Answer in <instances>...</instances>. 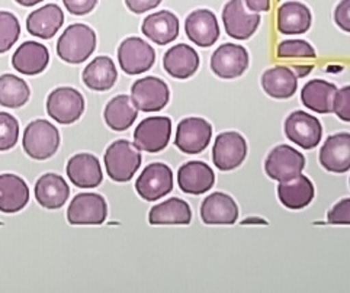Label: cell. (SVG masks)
Returning a JSON list of instances; mask_svg holds the SVG:
<instances>
[{"label":"cell","mask_w":350,"mask_h":293,"mask_svg":"<svg viewBox=\"0 0 350 293\" xmlns=\"http://www.w3.org/2000/svg\"><path fill=\"white\" fill-rule=\"evenodd\" d=\"M96 32L85 23L70 25L57 41V55L67 64H81L96 50Z\"/></svg>","instance_id":"cell-1"},{"label":"cell","mask_w":350,"mask_h":293,"mask_svg":"<svg viewBox=\"0 0 350 293\" xmlns=\"http://www.w3.org/2000/svg\"><path fill=\"white\" fill-rule=\"evenodd\" d=\"M105 169L116 183L130 182L142 166V154L138 148L126 139L112 143L103 156Z\"/></svg>","instance_id":"cell-2"},{"label":"cell","mask_w":350,"mask_h":293,"mask_svg":"<svg viewBox=\"0 0 350 293\" xmlns=\"http://www.w3.org/2000/svg\"><path fill=\"white\" fill-rule=\"evenodd\" d=\"M22 147L33 160L51 158L60 148V132L50 121H32L23 131Z\"/></svg>","instance_id":"cell-3"},{"label":"cell","mask_w":350,"mask_h":293,"mask_svg":"<svg viewBox=\"0 0 350 293\" xmlns=\"http://www.w3.org/2000/svg\"><path fill=\"white\" fill-rule=\"evenodd\" d=\"M85 112V98L77 89L57 87L46 98V113L62 125L75 124Z\"/></svg>","instance_id":"cell-4"},{"label":"cell","mask_w":350,"mask_h":293,"mask_svg":"<svg viewBox=\"0 0 350 293\" xmlns=\"http://www.w3.org/2000/svg\"><path fill=\"white\" fill-rule=\"evenodd\" d=\"M223 23L228 37L246 41L258 31L260 15L258 12L249 10L244 0H228L223 9Z\"/></svg>","instance_id":"cell-5"},{"label":"cell","mask_w":350,"mask_h":293,"mask_svg":"<svg viewBox=\"0 0 350 293\" xmlns=\"http://www.w3.org/2000/svg\"><path fill=\"white\" fill-rule=\"evenodd\" d=\"M306 167V157L291 145L275 147L265 161V171L272 180L288 182L297 178Z\"/></svg>","instance_id":"cell-6"},{"label":"cell","mask_w":350,"mask_h":293,"mask_svg":"<svg viewBox=\"0 0 350 293\" xmlns=\"http://www.w3.org/2000/svg\"><path fill=\"white\" fill-rule=\"evenodd\" d=\"M107 201L98 193H79L67 209L70 225H100L107 221Z\"/></svg>","instance_id":"cell-7"},{"label":"cell","mask_w":350,"mask_h":293,"mask_svg":"<svg viewBox=\"0 0 350 293\" xmlns=\"http://www.w3.org/2000/svg\"><path fill=\"white\" fill-rule=\"evenodd\" d=\"M135 191L147 202H156L173 191V171L163 163H151L135 182Z\"/></svg>","instance_id":"cell-8"},{"label":"cell","mask_w":350,"mask_h":293,"mask_svg":"<svg viewBox=\"0 0 350 293\" xmlns=\"http://www.w3.org/2000/svg\"><path fill=\"white\" fill-rule=\"evenodd\" d=\"M172 137V121L167 116H151L139 122L134 132V145L139 151L160 152Z\"/></svg>","instance_id":"cell-9"},{"label":"cell","mask_w":350,"mask_h":293,"mask_svg":"<svg viewBox=\"0 0 350 293\" xmlns=\"http://www.w3.org/2000/svg\"><path fill=\"white\" fill-rule=\"evenodd\" d=\"M156 51L142 38L130 37L121 42L118 48V63L126 74H143L154 66Z\"/></svg>","instance_id":"cell-10"},{"label":"cell","mask_w":350,"mask_h":293,"mask_svg":"<svg viewBox=\"0 0 350 293\" xmlns=\"http://www.w3.org/2000/svg\"><path fill=\"white\" fill-rule=\"evenodd\" d=\"M247 156V143L236 131L221 132L213 147V161L221 171H231L240 167Z\"/></svg>","instance_id":"cell-11"},{"label":"cell","mask_w":350,"mask_h":293,"mask_svg":"<svg viewBox=\"0 0 350 293\" xmlns=\"http://www.w3.org/2000/svg\"><path fill=\"white\" fill-rule=\"evenodd\" d=\"M285 135L291 143L304 150L316 148L323 138L320 121L304 111H295L285 121Z\"/></svg>","instance_id":"cell-12"},{"label":"cell","mask_w":350,"mask_h":293,"mask_svg":"<svg viewBox=\"0 0 350 293\" xmlns=\"http://www.w3.org/2000/svg\"><path fill=\"white\" fill-rule=\"evenodd\" d=\"M170 99L167 85L159 77L147 76L137 80L131 87V100L143 112H159Z\"/></svg>","instance_id":"cell-13"},{"label":"cell","mask_w":350,"mask_h":293,"mask_svg":"<svg viewBox=\"0 0 350 293\" xmlns=\"http://www.w3.org/2000/svg\"><path fill=\"white\" fill-rule=\"evenodd\" d=\"M213 138V126L202 118H185L179 122L174 145L185 154H200Z\"/></svg>","instance_id":"cell-14"},{"label":"cell","mask_w":350,"mask_h":293,"mask_svg":"<svg viewBox=\"0 0 350 293\" xmlns=\"http://www.w3.org/2000/svg\"><path fill=\"white\" fill-rule=\"evenodd\" d=\"M211 68L221 79H237L249 68V53L239 44H223L211 57Z\"/></svg>","instance_id":"cell-15"},{"label":"cell","mask_w":350,"mask_h":293,"mask_svg":"<svg viewBox=\"0 0 350 293\" xmlns=\"http://www.w3.org/2000/svg\"><path fill=\"white\" fill-rule=\"evenodd\" d=\"M185 32L188 40L198 46L208 48L219 40V25L214 12L196 9L185 19Z\"/></svg>","instance_id":"cell-16"},{"label":"cell","mask_w":350,"mask_h":293,"mask_svg":"<svg viewBox=\"0 0 350 293\" xmlns=\"http://www.w3.org/2000/svg\"><path fill=\"white\" fill-rule=\"evenodd\" d=\"M201 218L206 225H232L239 219V206L230 195L214 192L204 199Z\"/></svg>","instance_id":"cell-17"},{"label":"cell","mask_w":350,"mask_h":293,"mask_svg":"<svg viewBox=\"0 0 350 293\" xmlns=\"http://www.w3.org/2000/svg\"><path fill=\"white\" fill-rule=\"evenodd\" d=\"M66 171L70 182L80 189H95L103 180L99 160L88 152H81L70 158Z\"/></svg>","instance_id":"cell-18"},{"label":"cell","mask_w":350,"mask_h":293,"mask_svg":"<svg viewBox=\"0 0 350 293\" xmlns=\"http://www.w3.org/2000/svg\"><path fill=\"white\" fill-rule=\"evenodd\" d=\"M50 53L41 42L27 41L12 55V66L18 73L25 76L41 74L49 67Z\"/></svg>","instance_id":"cell-19"},{"label":"cell","mask_w":350,"mask_h":293,"mask_svg":"<svg viewBox=\"0 0 350 293\" xmlns=\"http://www.w3.org/2000/svg\"><path fill=\"white\" fill-rule=\"evenodd\" d=\"M321 166L332 173L350 170V134L339 132L330 135L320 150Z\"/></svg>","instance_id":"cell-20"},{"label":"cell","mask_w":350,"mask_h":293,"mask_svg":"<svg viewBox=\"0 0 350 293\" xmlns=\"http://www.w3.org/2000/svg\"><path fill=\"white\" fill-rule=\"evenodd\" d=\"M214 183V170L204 161L185 163L178 171V184L185 193L202 195L213 189Z\"/></svg>","instance_id":"cell-21"},{"label":"cell","mask_w":350,"mask_h":293,"mask_svg":"<svg viewBox=\"0 0 350 293\" xmlns=\"http://www.w3.org/2000/svg\"><path fill=\"white\" fill-rule=\"evenodd\" d=\"M200 55L191 45L178 44L172 46L163 57V67L174 79H189L200 68Z\"/></svg>","instance_id":"cell-22"},{"label":"cell","mask_w":350,"mask_h":293,"mask_svg":"<svg viewBox=\"0 0 350 293\" xmlns=\"http://www.w3.org/2000/svg\"><path fill=\"white\" fill-rule=\"evenodd\" d=\"M64 23L62 8L50 3L33 10L27 18V29L35 38L51 40Z\"/></svg>","instance_id":"cell-23"},{"label":"cell","mask_w":350,"mask_h":293,"mask_svg":"<svg viewBox=\"0 0 350 293\" xmlns=\"http://www.w3.org/2000/svg\"><path fill=\"white\" fill-rule=\"evenodd\" d=\"M35 199L45 209H60L70 196L67 182L55 173H46L35 183Z\"/></svg>","instance_id":"cell-24"},{"label":"cell","mask_w":350,"mask_h":293,"mask_svg":"<svg viewBox=\"0 0 350 293\" xmlns=\"http://www.w3.org/2000/svg\"><path fill=\"white\" fill-rule=\"evenodd\" d=\"M29 202L28 184L16 174H0V212L16 214Z\"/></svg>","instance_id":"cell-25"},{"label":"cell","mask_w":350,"mask_h":293,"mask_svg":"<svg viewBox=\"0 0 350 293\" xmlns=\"http://www.w3.org/2000/svg\"><path fill=\"white\" fill-rule=\"evenodd\" d=\"M143 33L159 45H166L179 37V18L170 10H159L143 20Z\"/></svg>","instance_id":"cell-26"},{"label":"cell","mask_w":350,"mask_h":293,"mask_svg":"<svg viewBox=\"0 0 350 293\" xmlns=\"http://www.w3.org/2000/svg\"><path fill=\"white\" fill-rule=\"evenodd\" d=\"M312 23L311 10L301 2H286L278 8L276 27L284 35L306 33Z\"/></svg>","instance_id":"cell-27"},{"label":"cell","mask_w":350,"mask_h":293,"mask_svg":"<svg viewBox=\"0 0 350 293\" xmlns=\"http://www.w3.org/2000/svg\"><path fill=\"white\" fill-rule=\"evenodd\" d=\"M316 196L314 184L306 176H297L288 182H279L278 197L281 204L288 209H302L307 208Z\"/></svg>","instance_id":"cell-28"},{"label":"cell","mask_w":350,"mask_h":293,"mask_svg":"<svg viewBox=\"0 0 350 293\" xmlns=\"http://www.w3.org/2000/svg\"><path fill=\"white\" fill-rule=\"evenodd\" d=\"M191 221V206L179 197H170L151 208L148 212V222L151 225H189Z\"/></svg>","instance_id":"cell-29"},{"label":"cell","mask_w":350,"mask_h":293,"mask_svg":"<svg viewBox=\"0 0 350 293\" xmlns=\"http://www.w3.org/2000/svg\"><path fill=\"white\" fill-rule=\"evenodd\" d=\"M81 79H83L85 86L89 89L96 92H107L115 86L116 80H118V72H116L112 58L100 55L93 58L86 66Z\"/></svg>","instance_id":"cell-30"},{"label":"cell","mask_w":350,"mask_h":293,"mask_svg":"<svg viewBox=\"0 0 350 293\" xmlns=\"http://www.w3.org/2000/svg\"><path fill=\"white\" fill-rule=\"evenodd\" d=\"M262 87L273 99H289L298 89V77L288 67H272L263 73Z\"/></svg>","instance_id":"cell-31"},{"label":"cell","mask_w":350,"mask_h":293,"mask_svg":"<svg viewBox=\"0 0 350 293\" xmlns=\"http://www.w3.org/2000/svg\"><path fill=\"white\" fill-rule=\"evenodd\" d=\"M337 87L329 81L321 79H314L302 87L301 102L307 109L317 113L333 112V100L336 96Z\"/></svg>","instance_id":"cell-32"},{"label":"cell","mask_w":350,"mask_h":293,"mask_svg":"<svg viewBox=\"0 0 350 293\" xmlns=\"http://www.w3.org/2000/svg\"><path fill=\"white\" fill-rule=\"evenodd\" d=\"M138 116V109L133 103L131 98L126 95H118L112 98L103 112V118L112 131H126Z\"/></svg>","instance_id":"cell-33"},{"label":"cell","mask_w":350,"mask_h":293,"mask_svg":"<svg viewBox=\"0 0 350 293\" xmlns=\"http://www.w3.org/2000/svg\"><path fill=\"white\" fill-rule=\"evenodd\" d=\"M31 96L27 81L15 74L0 76V107L18 109L27 104Z\"/></svg>","instance_id":"cell-34"},{"label":"cell","mask_w":350,"mask_h":293,"mask_svg":"<svg viewBox=\"0 0 350 293\" xmlns=\"http://www.w3.org/2000/svg\"><path fill=\"white\" fill-rule=\"evenodd\" d=\"M21 23L8 10H0V54L9 51L19 40Z\"/></svg>","instance_id":"cell-35"},{"label":"cell","mask_w":350,"mask_h":293,"mask_svg":"<svg viewBox=\"0 0 350 293\" xmlns=\"http://www.w3.org/2000/svg\"><path fill=\"white\" fill-rule=\"evenodd\" d=\"M279 58H306L312 60L317 57L316 50L304 40H286L278 45Z\"/></svg>","instance_id":"cell-36"},{"label":"cell","mask_w":350,"mask_h":293,"mask_svg":"<svg viewBox=\"0 0 350 293\" xmlns=\"http://www.w3.org/2000/svg\"><path fill=\"white\" fill-rule=\"evenodd\" d=\"M19 138V122L8 112H0V151L14 148Z\"/></svg>","instance_id":"cell-37"},{"label":"cell","mask_w":350,"mask_h":293,"mask_svg":"<svg viewBox=\"0 0 350 293\" xmlns=\"http://www.w3.org/2000/svg\"><path fill=\"white\" fill-rule=\"evenodd\" d=\"M333 112L343 122H350V86L337 89L333 100Z\"/></svg>","instance_id":"cell-38"},{"label":"cell","mask_w":350,"mask_h":293,"mask_svg":"<svg viewBox=\"0 0 350 293\" xmlns=\"http://www.w3.org/2000/svg\"><path fill=\"white\" fill-rule=\"evenodd\" d=\"M327 221L333 225H350V197L337 202L327 214Z\"/></svg>","instance_id":"cell-39"},{"label":"cell","mask_w":350,"mask_h":293,"mask_svg":"<svg viewBox=\"0 0 350 293\" xmlns=\"http://www.w3.org/2000/svg\"><path fill=\"white\" fill-rule=\"evenodd\" d=\"M66 9L75 16H85L96 8L98 0H63Z\"/></svg>","instance_id":"cell-40"},{"label":"cell","mask_w":350,"mask_h":293,"mask_svg":"<svg viewBox=\"0 0 350 293\" xmlns=\"http://www.w3.org/2000/svg\"><path fill=\"white\" fill-rule=\"evenodd\" d=\"M334 22L345 32H350V0H342L334 9Z\"/></svg>","instance_id":"cell-41"},{"label":"cell","mask_w":350,"mask_h":293,"mask_svg":"<svg viewBox=\"0 0 350 293\" xmlns=\"http://www.w3.org/2000/svg\"><path fill=\"white\" fill-rule=\"evenodd\" d=\"M161 2L163 0H125V5L133 14L142 15L151 9H156Z\"/></svg>","instance_id":"cell-42"},{"label":"cell","mask_w":350,"mask_h":293,"mask_svg":"<svg viewBox=\"0 0 350 293\" xmlns=\"http://www.w3.org/2000/svg\"><path fill=\"white\" fill-rule=\"evenodd\" d=\"M244 3L252 12H267L272 6V0H244Z\"/></svg>","instance_id":"cell-43"},{"label":"cell","mask_w":350,"mask_h":293,"mask_svg":"<svg viewBox=\"0 0 350 293\" xmlns=\"http://www.w3.org/2000/svg\"><path fill=\"white\" fill-rule=\"evenodd\" d=\"M295 70H297V73H295V76L297 77H306V76H308L310 73H311V70H312V66H306V67H298V66H295Z\"/></svg>","instance_id":"cell-44"},{"label":"cell","mask_w":350,"mask_h":293,"mask_svg":"<svg viewBox=\"0 0 350 293\" xmlns=\"http://www.w3.org/2000/svg\"><path fill=\"white\" fill-rule=\"evenodd\" d=\"M15 2L21 6H25V8H31V6H35V5H40L42 3L44 0H15Z\"/></svg>","instance_id":"cell-45"},{"label":"cell","mask_w":350,"mask_h":293,"mask_svg":"<svg viewBox=\"0 0 350 293\" xmlns=\"http://www.w3.org/2000/svg\"><path fill=\"white\" fill-rule=\"evenodd\" d=\"M349 183H350V180H349Z\"/></svg>","instance_id":"cell-46"}]
</instances>
